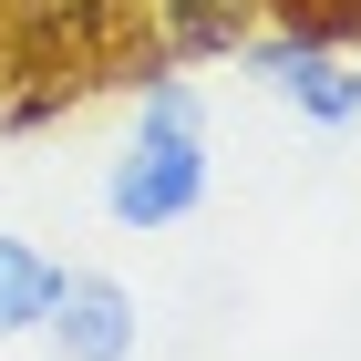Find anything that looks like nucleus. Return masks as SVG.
Returning a JSON list of instances; mask_svg holds the SVG:
<instances>
[{
    "mask_svg": "<svg viewBox=\"0 0 361 361\" xmlns=\"http://www.w3.org/2000/svg\"><path fill=\"white\" fill-rule=\"evenodd\" d=\"M196 207H207V104L186 73L135 62V135L104 166V217L155 238V227H186Z\"/></svg>",
    "mask_w": 361,
    "mask_h": 361,
    "instance_id": "f257e3e1",
    "label": "nucleus"
},
{
    "mask_svg": "<svg viewBox=\"0 0 361 361\" xmlns=\"http://www.w3.org/2000/svg\"><path fill=\"white\" fill-rule=\"evenodd\" d=\"M238 73H248L269 104H289L300 124H320V135H351L361 124V52H320V42H300V31H248L238 42Z\"/></svg>",
    "mask_w": 361,
    "mask_h": 361,
    "instance_id": "f03ea898",
    "label": "nucleus"
},
{
    "mask_svg": "<svg viewBox=\"0 0 361 361\" xmlns=\"http://www.w3.org/2000/svg\"><path fill=\"white\" fill-rule=\"evenodd\" d=\"M42 341H52V361H135L145 300H135L114 269H62L52 310H42Z\"/></svg>",
    "mask_w": 361,
    "mask_h": 361,
    "instance_id": "7ed1b4c3",
    "label": "nucleus"
},
{
    "mask_svg": "<svg viewBox=\"0 0 361 361\" xmlns=\"http://www.w3.org/2000/svg\"><path fill=\"white\" fill-rule=\"evenodd\" d=\"M145 11V62L196 73V62H227L258 31V0H135Z\"/></svg>",
    "mask_w": 361,
    "mask_h": 361,
    "instance_id": "20e7f679",
    "label": "nucleus"
},
{
    "mask_svg": "<svg viewBox=\"0 0 361 361\" xmlns=\"http://www.w3.org/2000/svg\"><path fill=\"white\" fill-rule=\"evenodd\" d=\"M52 289H62V258H52V248L0 238V341H31V331H42Z\"/></svg>",
    "mask_w": 361,
    "mask_h": 361,
    "instance_id": "39448f33",
    "label": "nucleus"
},
{
    "mask_svg": "<svg viewBox=\"0 0 361 361\" xmlns=\"http://www.w3.org/2000/svg\"><path fill=\"white\" fill-rule=\"evenodd\" d=\"M73 73H42V62H21V83L0 93V135H42V124H52V114H73Z\"/></svg>",
    "mask_w": 361,
    "mask_h": 361,
    "instance_id": "423d86ee",
    "label": "nucleus"
},
{
    "mask_svg": "<svg viewBox=\"0 0 361 361\" xmlns=\"http://www.w3.org/2000/svg\"><path fill=\"white\" fill-rule=\"evenodd\" d=\"M269 21L320 52H361V0H269Z\"/></svg>",
    "mask_w": 361,
    "mask_h": 361,
    "instance_id": "0eeeda50",
    "label": "nucleus"
},
{
    "mask_svg": "<svg viewBox=\"0 0 361 361\" xmlns=\"http://www.w3.org/2000/svg\"><path fill=\"white\" fill-rule=\"evenodd\" d=\"M258 11H269V0H258Z\"/></svg>",
    "mask_w": 361,
    "mask_h": 361,
    "instance_id": "6e6552de",
    "label": "nucleus"
},
{
    "mask_svg": "<svg viewBox=\"0 0 361 361\" xmlns=\"http://www.w3.org/2000/svg\"><path fill=\"white\" fill-rule=\"evenodd\" d=\"M0 11H11V0H0Z\"/></svg>",
    "mask_w": 361,
    "mask_h": 361,
    "instance_id": "1a4fd4ad",
    "label": "nucleus"
}]
</instances>
